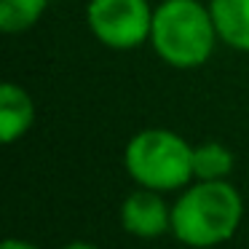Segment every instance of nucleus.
Masks as SVG:
<instances>
[{
    "instance_id": "nucleus-9",
    "label": "nucleus",
    "mask_w": 249,
    "mask_h": 249,
    "mask_svg": "<svg viewBox=\"0 0 249 249\" xmlns=\"http://www.w3.org/2000/svg\"><path fill=\"white\" fill-rule=\"evenodd\" d=\"M233 172V153L220 142H204L193 147V177L225 179Z\"/></svg>"
},
{
    "instance_id": "nucleus-5",
    "label": "nucleus",
    "mask_w": 249,
    "mask_h": 249,
    "mask_svg": "<svg viewBox=\"0 0 249 249\" xmlns=\"http://www.w3.org/2000/svg\"><path fill=\"white\" fill-rule=\"evenodd\" d=\"M121 225L140 238H158L172 228V212L158 196V190L142 188L124 201Z\"/></svg>"
},
{
    "instance_id": "nucleus-11",
    "label": "nucleus",
    "mask_w": 249,
    "mask_h": 249,
    "mask_svg": "<svg viewBox=\"0 0 249 249\" xmlns=\"http://www.w3.org/2000/svg\"><path fill=\"white\" fill-rule=\"evenodd\" d=\"M62 249H97V247H91V244H83V241H75V244H67V247H62Z\"/></svg>"
},
{
    "instance_id": "nucleus-8",
    "label": "nucleus",
    "mask_w": 249,
    "mask_h": 249,
    "mask_svg": "<svg viewBox=\"0 0 249 249\" xmlns=\"http://www.w3.org/2000/svg\"><path fill=\"white\" fill-rule=\"evenodd\" d=\"M49 0H0V30L6 35L27 33L46 14Z\"/></svg>"
},
{
    "instance_id": "nucleus-3",
    "label": "nucleus",
    "mask_w": 249,
    "mask_h": 249,
    "mask_svg": "<svg viewBox=\"0 0 249 249\" xmlns=\"http://www.w3.org/2000/svg\"><path fill=\"white\" fill-rule=\"evenodd\" d=\"M124 163L142 188L177 190L193 177V147L169 129H145L129 140Z\"/></svg>"
},
{
    "instance_id": "nucleus-2",
    "label": "nucleus",
    "mask_w": 249,
    "mask_h": 249,
    "mask_svg": "<svg viewBox=\"0 0 249 249\" xmlns=\"http://www.w3.org/2000/svg\"><path fill=\"white\" fill-rule=\"evenodd\" d=\"M153 51L166 65L190 70L214 54L217 30L209 6L198 0H163L153 8Z\"/></svg>"
},
{
    "instance_id": "nucleus-7",
    "label": "nucleus",
    "mask_w": 249,
    "mask_h": 249,
    "mask_svg": "<svg viewBox=\"0 0 249 249\" xmlns=\"http://www.w3.org/2000/svg\"><path fill=\"white\" fill-rule=\"evenodd\" d=\"M217 38L249 54V0H209Z\"/></svg>"
},
{
    "instance_id": "nucleus-4",
    "label": "nucleus",
    "mask_w": 249,
    "mask_h": 249,
    "mask_svg": "<svg viewBox=\"0 0 249 249\" xmlns=\"http://www.w3.org/2000/svg\"><path fill=\"white\" fill-rule=\"evenodd\" d=\"M86 22L102 46L129 51L150 40L153 8L147 0H89Z\"/></svg>"
},
{
    "instance_id": "nucleus-6",
    "label": "nucleus",
    "mask_w": 249,
    "mask_h": 249,
    "mask_svg": "<svg viewBox=\"0 0 249 249\" xmlns=\"http://www.w3.org/2000/svg\"><path fill=\"white\" fill-rule=\"evenodd\" d=\"M35 121V105L30 94L17 83L0 86V140L11 145L30 131Z\"/></svg>"
},
{
    "instance_id": "nucleus-1",
    "label": "nucleus",
    "mask_w": 249,
    "mask_h": 249,
    "mask_svg": "<svg viewBox=\"0 0 249 249\" xmlns=\"http://www.w3.org/2000/svg\"><path fill=\"white\" fill-rule=\"evenodd\" d=\"M241 214V196L231 182L201 179L172 206V231L188 247H214L236 233Z\"/></svg>"
},
{
    "instance_id": "nucleus-10",
    "label": "nucleus",
    "mask_w": 249,
    "mask_h": 249,
    "mask_svg": "<svg viewBox=\"0 0 249 249\" xmlns=\"http://www.w3.org/2000/svg\"><path fill=\"white\" fill-rule=\"evenodd\" d=\"M0 249H38V247H33V244H27V241H19V238H8V241H3Z\"/></svg>"
}]
</instances>
